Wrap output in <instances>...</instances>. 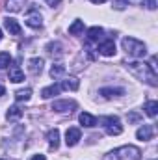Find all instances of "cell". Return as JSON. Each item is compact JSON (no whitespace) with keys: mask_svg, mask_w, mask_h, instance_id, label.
Listing matches in <instances>:
<instances>
[{"mask_svg":"<svg viewBox=\"0 0 158 160\" xmlns=\"http://www.w3.org/2000/svg\"><path fill=\"white\" fill-rule=\"evenodd\" d=\"M128 119H130V121H138V119H140V116H138V114H130V116H128Z\"/></svg>","mask_w":158,"mask_h":160,"instance_id":"83f0119b","label":"cell"},{"mask_svg":"<svg viewBox=\"0 0 158 160\" xmlns=\"http://www.w3.org/2000/svg\"><path fill=\"white\" fill-rule=\"evenodd\" d=\"M26 24H28L30 28L39 30L41 26H43V17H41L39 11H32V13H28V17H26Z\"/></svg>","mask_w":158,"mask_h":160,"instance_id":"ba28073f","label":"cell"},{"mask_svg":"<svg viewBox=\"0 0 158 160\" xmlns=\"http://www.w3.org/2000/svg\"><path fill=\"white\" fill-rule=\"evenodd\" d=\"M63 71H65V67H63L62 63H56V65L50 67V77H52V78H58V77L63 75Z\"/></svg>","mask_w":158,"mask_h":160,"instance_id":"cb8c5ba5","label":"cell"},{"mask_svg":"<svg viewBox=\"0 0 158 160\" xmlns=\"http://www.w3.org/2000/svg\"><path fill=\"white\" fill-rule=\"evenodd\" d=\"M21 116H22V110H21V106H11L9 110H7V114H6V118H7V121H17L21 119Z\"/></svg>","mask_w":158,"mask_h":160,"instance_id":"ac0fdd59","label":"cell"},{"mask_svg":"<svg viewBox=\"0 0 158 160\" xmlns=\"http://www.w3.org/2000/svg\"><path fill=\"white\" fill-rule=\"evenodd\" d=\"M136 138L141 140V142L151 140V138H153V127H151V125H143V127H140L138 132H136Z\"/></svg>","mask_w":158,"mask_h":160,"instance_id":"8fae6325","label":"cell"},{"mask_svg":"<svg viewBox=\"0 0 158 160\" xmlns=\"http://www.w3.org/2000/svg\"><path fill=\"white\" fill-rule=\"evenodd\" d=\"M4 26H6V30H7L11 36H21V32H22L21 24H19L15 19H11V17H6V19H4Z\"/></svg>","mask_w":158,"mask_h":160,"instance_id":"52a82bcc","label":"cell"},{"mask_svg":"<svg viewBox=\"0 0 158 160\" xmlns=\"http://www.w3.org/2000/svg\"><path fill=\"white\" fill-rule=\"evenodd\" d=\"M101 123L104 127V130L110 134V136H119L123 132V125L119 121L117 116H106V118H101Z\"/></svg>","mask_w":158,"mask_h":160,"instance_id":"277c9868","label":"cell"},{"mask_svg":"<svg viewBox=\"0 0 158 160\" xmlns=\"http://www.w3.org/2000/svg\"><path fill=\"white\" fill-rule=\"evenodd\" d=\"M145 114L149 116V118H156L158 114V102L156 101H149V102H145Z\"/></svg>","mask_w":158,"mask_h":160,"instance_id":"ffe728a7","label":"cell"},{"mask_svg":"<svg viewBox=\"0 0 158 160\" xmlns=\"http://www.w3.org/2000/svg\"><path fill=\"white\" fill-rule=\"evenodd\" d=\"M102 34H104V30H102L101 26H91V28L87 30V38H89L91 41H97Z\"/></svg>","mask_w":158,"mask_h":160,"instance_id":"44dd1931","label":"cell"},{"mask_svg":"<svg viewBox=\"0 0 158 160\" xmlns=\"http://www.w3.org/2000/svg\"><path fill=\"white\" fill-rule=\"evenodd\" d=\"M22 6H24V0H7V2H6V9H7V11H13V13L21 11Z\"/></svg>","mask_w":158,"mask_h":160,"instance_id":"d6986e66","label":"cell"},{"mask_svg":"<svg viewBox=\"0 0 158 160\" xmlns=\"http://www.w3.org/2000/svg\"><path fill=\"white\" fill-rule=\"evenodd\" d=\"M123 48L132 58H145V54H147L145 43H141L136 38H123Z\"/></svg>","mask_w":158,"mask_h":160,"instance_id":"3957f363","label":"cell"},{"mask_svg":"<svg viewBox=\"0 0 158 160\" xmlns=\"http://www.w3.org/2000/svg\"><path fill=\"white\" fill-rule=\"evenodd\" d=\"M0 41H2V28H0Z\"/></svg>","mask_w":158,"mask_h":160,"instance_id":"d6a6232c","label":"cell"},{"mask_svg":"<svg viewBox=\"0 0 158 160\" xmlns=\"http://www.w3.org/2000/svg\"><path fill=\"white\" fill-rule=\"evenodd\" d=\"M47 2H48V4H50V6H54V4H60V2H62V0H47Z\"/></svg>","mask_w":158,"mask_h":160,"instance_id":"f546056e","label":"cell"},{"mask_svg":"<svg viewBox=\"0 0 158 160\" xmlns=\"http://www.w3.org/2000/svg\"><path fill=\"white\" fill-rule=\"evenodd\" d=\"M2 160H4V158H2Z\"/></svg>","mask_w":158,"mask_h":160,"instance_id":"836d02e7","label":"cell"},{"mask_svg":"<svg viewBox=\"0 0 158 160\" xmlns=\"http://www.w3.org/2000/svg\"><path fill=\"white\" fill-rule=\"evenodd\" d=\"M60 91H62L60 84H52V86H47V88H43V89H41V97H43V99H50V97L58 95Z\"/></svg>","mask_w":158,"mask_h":160,"instance_id":"4fadbf2b","label":"cell"},{"mask_svg":"<svg viewBox=\"0 0 158 160\" xmlns=\"http://www.w3.org/2000/svg\"><path fill=\"white\" fill-rule=\"evenodd\" d=\"M60 88H62V89H67V91H77L80 88V80L77 78V77H67V78L62 80Z\"/></svg>","mask_w":158,"mask_h":160,"instance_id":"9c48e42d","label":"cell"},{"mask_svg":"<svg viewBox=\"0 0 158 160\" xmlns=\"http://www.w3.org/2000/svg\"><path fill=\"white\" fill-rule=\"evenodd\" d=\"M30 160H47V157L45 155H36L34 158H30Z\"/></svg>","mask_w":158,"mask_h":160,"instance_id":"f1b7e54d","label":"cell"},{"mask_svg":"<svg viewBox=\"0 0 158 160\" xmlns=\"http://www.w3.org/2000/svg\"><path fill=\"white\" fill-rule=\"evenodd\" d=\"M47 140H48V145H50V149H58V145H60V130H58V128H52V130H48V134H47Z\"/></svg>","mask_w":158,"mask_h":160,"instance_id":"5bb4252c","label":"cell"},{"mask_svg":"<svg viewBox=\"0 0 158 160\" xmlns=\"http://www.w3.org/2000/svg\"><path fill=\"white\" fill-rule=\"evenodd\" d=\"M4 93H6V88H4V86H2V84H0V97H2V95H4Z\"/></svg>","mask_w":158,"mask_h":160,"instance_id":"4dcf8cb0","label":"cell"},{"mask_svg":"<svg viewBox=\"0 0 158 160\" xmlns=\"http://www.w3.org/2000/svg\"><path fill=\"white\" fill-rule=\"evenodd\" d=\"M99 52H101L102 56H114V54H116V43L112 39L102 41V43L99 45Z\"/></svg>","mask_w":158,"mask_h":160,"instance_id":"30bf717a","label":"cell"},{"mask_svg":"<svg viewBox=\"0 0 158 160\" xmlns=\"http://www.w3.org/2000/svg\"><path fill=\"white\" fill-rule=\"evenodd\" d=\"M80 138H82L80 128H77V127L67 128V132H65V143H67V147H75L80 142Z\"/></svg>","mask_w":158,"mask_h":160,"instance_id":"8992f818","label":"cell"},{"mask_svg":"<svg viewBox=\"0 0 158 160\" xmlns=\"http://www.w3.org/2000/svg\"><path fill=\"white\" fill-rule=\"evenodd\" d=\"M123 93H125V89H121V88H102L101 89V95L106 99H114V97H119Z\"/></svg>","mask_w":158,"mask_h":160,"instance_id":"2e32d148","label":"cell"},{"mask_svg":"<svg viewBox=\"0 0 158 160\" xmlns=\"http://www.w3.org/2000/svg\"><path fill=\"white\" fill-rule=\"evenodd\" d=\"M141 158V151L136 145H123L114 149L112 153H108L104 160H140Z\"/></svg>","mask_w":158,"mask_h":160,"instance_id":"7a4b0ae2","label":"cell"},{"mask_svg":"<svg viewBox=\"0 0 158 160\" xmlns=\"http://www.w3.org/2000/svg\"><path fill=\"white\" fill-rule=\"evenodd\" d=\"M84 32V21H75L71 26H69V34L71 36H78Z\"/></svg>","mask_w":158,"mask_h":160,"instance_id":"603a6c76","label":"cell"},{"mask_svg":"<svg viewBox=\"0 0 158 160\" xmlns=\"http://www.w3.org/2000/svg\"><path fill=\"white\" fill-rule=\"evenodd\" d=\"M78 121L82 123V127H87V128H91V127L97 125V118L91 116V114H87V112H82L78 116Z\"/></svg>","mask_w":158,"mask_h":160,"instance_id":"9a60e30c","label":"cell"},{"mask_svg":"<svg viewBox=\"0 0 158 160\" xmlns=\"http://www.w3.org/2000/svg\"><path fill=\"white\" fill-rule=\"evenodd\" d=\"M43 58H32V60H28V71L32 73V75H39L41 71H43Z\"/></svg>","mask_w":158,"mask_h":160,"instance_id":"7c38bea8","label":"cell"},{"mask_svg":"<svg viewBox=\"0 0 158 160\" xmlns=\"http://www.w3.org/2000/svg\"><path fill=\"white\" fill-rule=\"evenodd\" d=\"M126 67H128V71L136 77V78H140L141 82H147L149 86H158V78H156V73L145 63V62H128L126 63Z\"/></svg>","mask_w":158,"mask_h":160,"instance_id":"6da1fadb","label":"cell"},{"mask_svg":"<svg viewBox=\"0 0 158 160\" xmlns=\"http://www.w3.org/2000/svg\"><path fill=\"white\" fill-rule=\"evenodd\" d=\"M9 63H11V56H9V52H0V69L9 67Z\"/></svg>","mask_w":158,"mask_h":160,"instance_id":"d4e9b609","label":"cell"},{"mask_svg":"<svg viewBox=\"0 0 158 160\" xmlns=\"http://www.w3.org/2000/svg\"><path fill=\"white\" fill-rule=\"evenodd\" d=\"M145 4H147L149 9H155L156 8V0H145Z\"/></svg>","mask_w":158,"mask_h":160,"instance_id":"4316f807","label":"cell"},{"mask_svg":"<svg viewBox=\"0 0 158 160\" xmlns=\"http://www.w3.org/2000/svg\"><path fill=\"white\" fill-rule=\"evenodd\" d=\"M89 2H93V4H104L106 0H89Z\"/></svg>","mask_w":158,"mask_h":160,"instance_id":"1f68e13d","label":"cell"},{"mask_svg":"<svg viewBox=\"0 0 158 160\" xmlns=\"http://www.w3.org/2000/svg\"><path fill=\"white\" fill-rule=\"evenodd\" d=\"M9 80L15 82V84H19V82L24 80V73H22L17 65H11V67H9Z\"/></svg>","mask_w":158,"mask_h":160,"instance_id":"e0dca14e","label":"cell"},{"mask_svg":"<svg viewBox=\"0 0 158 160\" xmlns=\"http://www.w3.org/2000/svg\"><path fill=\"white\" fill-rule=\"evenodd\" d=\"M32 97V89L30 88H26V89H19L17 93H15V101L17 102H21V101H28Z\"/></svg>","mask_w":158,"mask_h":160,"instance_id":"7402d4cb","label":"cell"},{"mask_svg":"<svg viewBox=\"0 0 158 160\" xmlns=\"http://www.w3.org/2000/svg\"><path fill=\"white\" fill-rule=\"evenodd\" d=\"M126 6H128V0H116L114 2V8L116 9H125Z\"/></svg>","mask_w":158,"mask_h":160,"instance_id":"484cf974","label":"cell"},{"mask_svg":"<svg viewBox=\"0 0 158 160\" xmlns=\"http://www.w3.org/2000/svg\"><path fill=\"white\" fill-rule=\"evenodd\" d=\"M50 108L58 114H67V112H73L77 108V102L75 101H54Z\"/></svg>","mask_w":158,"mask_h":160,"instance_id":"5b68a950","label":"cell"}]
</instances>
